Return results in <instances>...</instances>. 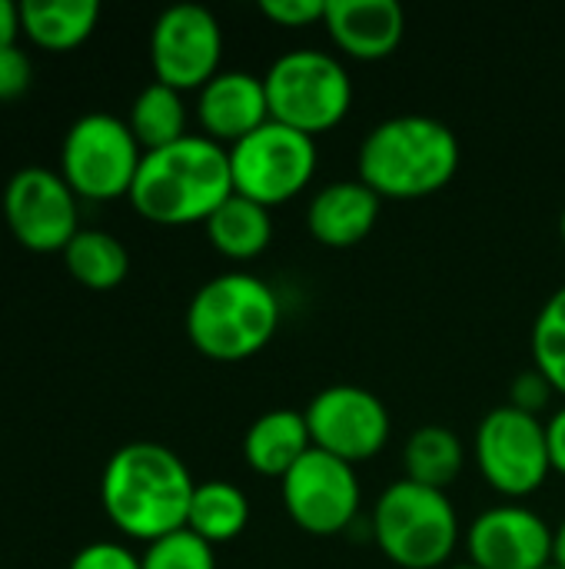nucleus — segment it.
I'll use <instances>...</instances> for the list:
<instances>
[{
	"label": "nucleus",
	"instance_id": "0eeeda50",
	"mask_svg": "<svg viewBox=\"0 0 565 569\" xmlns=\"http://www.w3.org/2000/svg\"><path fill=\"white\" fill-rule=\"evenodd\" d=\"M140 160L143 150L127 120L113 113H87L63 137L60 177L77 197L117 200L130 197Z\"/></svg>",
	"mask_w": 565,
	"mask_h": 569
},
{
	"label": "nucleus",
	"instance_id": "f8f14e48",
	"mask_svg": "<svg viewBox=\"0 0 565 569\" xmlns=\"http://www.w3.org/2000/svg\"><path fill=\"white\" fill-rule=\"evenodd\" d=\"M280 493L290 520L313 537L343 533L363 497L353 463H343L316 447L280 480Z\"/></svg>",
	"mask_w": 565,
	"mask_h": 569
},
{
	"label": "nucleus",
	"instance_id": "7c9ffc66",
	"mask_svg": "<svg viewBox=\"0 0 565 569\" xmlns=\"http://www.w3.org/2000/svg\"><path fill=\"white\" fill-rule=\"evenodd\" d=\"M546 440H549V460L553 470L565 473V407L546 423Z\"/></svg>",
	"mask_w": 565,
	"mask_h": 569
},
{
	"label": "nucleus",
	"instance_id": "423d86ee",
	"mask_svg": "<svg viewBox=\"0 0 565 569\" xmlns=\"http://www.w3.org/2000/svg\"><path fill=\"white\" fill-rule=\"evenodd\" d=\"M270 120H280L306 137L333 130L353 103L346 67L323 50H290L263 73Z\"/></svg>",
	"mask_w": 565,
	"mask_h": 569
},
{
	"label": "nucleus",
	"instance_id": "2f4dec72",
	"mask_svg": "<svg viewBox=\"0 0 565 569\" xmlns=\"http://www.w3.org/2000/svg\"><path fill=\"white\" fill-rule=\"evenodd\" d=\"M17 33H20V3L0 0V47L17 43Z\"/></svg>",
	"mask_w": 565,
	"mask_h": 569
},
{
	"label": "nucleus",
	"instance_id": "c85d7f7f",
	"mask_svg": "<svg viewBox=\"0 0 565 569\" xmlns=\"http://www.w3.org/2000/svg\"><path fill=\"white\" fill-rule=\"evenodd\" d=\"M67 569H143V567H140V557H133L127 547L100 540V543L83 547V550L70 560V567Z\"/></svg>",
	"mask_w": 565,
	"mask_h": 569
},
{
	"label": "nucleus",
	"instance_id": "393cba45",
	"mask_svg": "<svg viewBox=\"0 0 565 569\" xmlns=\"http://www.w3.org/2000/svg\"><path fill=\"white\" fill-rule=\"evenodd\" d=\"M536 370L565 397V287H559L539 310L533 327Z\"/></svg>",
	"mask_w": 565,
	"mask_h": 569
},
{
	"label": "nucleus",
	"instance_id": "9b49d317",
	"mask_svg": "<svg viewBox=\"0 0 565 569\" xmlns=\"http://www.w3.org/2000/svg\"><path fill=\"white\" fill-rule=\"evenodd\" d=\"M3 220L20 247L33 253H63L80 233L77 193L53 170H17L3 190Z\"/></svg>",
	"mask_w": 565,
	"mask_h": 569
},
{
	"label": "nucleus",
	"instance_id": "b1692460",
	"mask_svg": "<svg viewBox=\"0 0 565 569\" xmlns=\"http://www.w3.org/2000/svg\"><path fill=\"white\" fill-rule=\"evenodd\" d=\"M67 273L87 290H113L130 270L127 247L107 230H80L63 250Z\"/></svg>",
	"mask_w": 565,
	"mask_h": 569
},
{
	"label": "nucleus",
	"instance_id": "dca6fc26",
	"mask_svg": "<svg viewBox=\"0 0 565 569\" xmlns=\"http://www.w3.org/2000/svg\"><path fill=\"white\" fill-rule=\"evenodd\" d=\"M323 23L353 60H383L406 33V13L396 0H326Z\"/></svg>",
	"mask_w": 565,
	"mask_h": 569
},
{
	"label": "nucleus",
	"instance_id": "39448f33",
	"mask_svg": "<svg viewBox=\"0 0 565 569\" xmlns=\"http://www.w3.org/2000/svg\"><path fill=\"white\" fill-rule=\"evenodd\" d=\"M376 543L403 569L443 567L460 540V520L446 493L396 480L383 490L373 513Z\"/></svg>",
	"mask_w": 565,
	"mask_h": 569
},
{
	"label": "nucleus",
	"instance_id": "473e14b6",
	"mask_svg": "<svg viewBox=\"0 0 565 569\" xmlns=\"http://www.w3.org/2000/svg\"><path fill=\"white\" fill-rule=\"evenodd\" d=\"M553 563L559 569H565V520L563 527L556 530V550H553Z\"/></svg>",
	"mask_w": 565,
	"mask_h": 569
},
{
	"label": "nucleus",
	"instance_id": "f257e3e1",
	"mask_svg": "<svg viewBox=\"0 0 565 569\" xmlns=\"http://www.w3.org/2000/svg\"><path fill=\"white\" fill-rule=\"evenodd\" d=\"M193 477L186 463L163 443H127L120 447L100 480V500L110 523L143 543L170 537L186 527Z\"/></svg>",
	"mask_w": 565,
	"mask_h": 569
},
{
	"label": "nucleus",
	"instance_id": "bb28decb",
	"mask_svg": "<svg viewBox=\"0 0 565 569\" xmlns=\"http://www.w3.org/2000/svg\"><path fill=\"white\" fill-rule=\"evenodd\" d=\"M33 80V63L27 57V50H20L17 43L0 47V100H17L30 90Z\"/></svg>",
	"mask_w": 565,
	"mask_h": 569
},
{
	"label": "nucleus",
	"instance_id": "f704fd0d",
	"mask_svg": "<svg viewBox=\"0 0 565 569\" xmlns=\"http://www.w3.org/2000/svg\"><path fill=\"white\" fill-rule=\"evenodd\" d=\"M453 569H476L473 563H466V567H453Z\"/></svg>",
	"mask_w": 565,
	"mask_h": 569
},
{
	"label": "nucleus",
	"instance_id": "c756f323",
	"mask_svg": "<svg viewBox=\"0 0 565 569\" xmlns=\"http://www.w3.org/2000/svg\"><path fill=\"white\" fill-rule=\"evenodd\" d=\"M549 393H556L553 383H549L539 370H529V373H523V377L513 383V407L536 417V410H543V407L549 403Z\"/></svg>",
	"mask_w": 565,
	"mask_h": 569
},
{
	"label": "nucleus",
	"instance_id": "ddd939ff",
	"mask_svg": "<svg viewBox=\"0 0 565 569\" xmlns=\"http://www.w3.org/2000/svg\"><path fill=\"white\" fill-rule=\"evenodd\" d=\"M303 417L313 447L353 467L376 457L390 440V413L383 400L363 387H326L310 400Z\"/></svg>",
	"mask_w": 565,
	"mask_h": 569
},
{
	"label": "nucleus",
	"instance_id": "6ab92c4d",
	"mask_svg": "<svg viewBox=\"0 0 565 569\" xmlns=\"http://www.w3.org/2000/svg\"><path fill=\"white\" fill-rule=\"evenodd\" d=\"M100 20L97 0H23L20 30L43 50L80 47Z\"/></svg>",
	"mask_w": 565,
	"mask_h": 569
},
{
	"label": "nucleus",
	"instance_id": "a211bd4d",
	"mask_svg": "<svg viewBox=\"0 0 565 569\" xmlns=\"http://www.w3.org/2000/svg\"><path fill=\"white\" fill-rule=\"evenodd\" d=\"M310 450L313 437L300 410H270L256 417L243 437V457L260 477L283 480Z\"/></svg>",
	"mask_w": 565,
	"mask_h": 569
},
{
	"label": "nucleus",
	"instance_id": "4be33fe9",
	"mask_svg": "<svg viewBox=\"0 0 565 569\" xmlns=\"http://www.w3.org/2000/svg\"><path fill=\"white\" fill-rule=\"evenodd\" d=\"M250 523V500L246 493L230 483V480H206L196 483L190 513H186V530L206 540L210 547L236 540Z\"/></svg>",
	"mask_w": 565,
	"mask_h": 569
},
{
	"label": "nucleus",
	"instance_id": "9d476101",
	"mask_svg": "<svg viewBox=\"0 0 565 569\" xmlns=\"http://www.w3.org/2000/svg\"><path fill=\"white\" fill-rule=\"evenodd\" d=\"M223 30L200 3L167 7L150 33V63L160 83L173 90H203L220 73Z\"/></svg>",
	"mask_w": 565,
	"mask_h": 569
},
{
	"label": "nucleus",
	"instance_id": "2eb2a0df",
	"mask_svg": "<svg viewBox=\"0 0 565 569\" xmlns=\"http://www.w3.org/2000/svg\"><path fill=\"white\" fill-rule=\"evenodd\" d=\"M196 120L203 127V137L223 143H240L253 130H260L270 120V100L263 77H253L246 70H220L196 100Z\"/></svg>",
	"mask_w": 565,
	"mask_h": 569
},
{
	"label": "nucleus",
	"instance_id": "f3484780",
	"mask_svg": "<svg viewBox=\"0 0 565 569\" xmlns=\"http://www.w3.org/2000/svg\"><path fill=\"white\" fill-rule=\"evenodd\" d=\"M380 220V197L363 180H336L326 183L306 213V227L316 243L346 250L363 243Z\"/></svg>",
	"mask_w": 565,
	"mask_h": 569
},
{
	"label": "nucleus",
	"instance_id": "5701e85b",
	"mask_svg": "<svg viewBox=\"0 0 565 569\" xmlns=\"http://www.w3.org/2000/svg\"><path fill=\"white\" fill-rule=\"evenodd\" d=\"M127 127L133 130L137 143L143 153L150 150H163L176 140L186 137V107H183V93L153 80L147 83L137 100L130 103V117Z\"/></svg>",
	"mask_w": 565,
	"mask_h": 569
},
{
	"label": "nucleus",
	"instance_id": "c9c22d12",
	"mask_svg": "<svg viewBox=\"0 0 565 569\" xmlns=\"http://www.w3.org/2000/svg\"><path fill=\"white\" fill-rule=\"evenodd\" d=\"M543 569H559V567H556V563H549V567H543Z\"/></svg>",
	"mask_w": 565,
	"mask_h": 569
},
{
	"label": "nucleus",
	"instance_id": "7ed1b4c3",
	"mask_svg": "<svg viewBox=\"0 0 565 569\" xmlns=\"http://www.w3.org/2000/svg\"><path fill=\"white\" fill-rule=\"evenodd\" d=\"M460 170L456 133L426 113L376 123L360 143V180L383 200H420L440 193Z\"/></svg>",
	"mask_w": 565,
	"mask_h": 569
},
{
	"label": "nucleus",
	"instance_id": "4468645a",
	"mask_svg": "<svg viewBox=\"0 0 565 569\" xmlns=\"http://www.w3.org/2000/svg\"><path fill=\"white\" fill-rule=\"evenodd\" d=\"M476 569H543L553 563L556 533L526 507H493L466 533Z\"/></svg>",
	"mask_w": 565,
	"mask_h": 569
},
{
	"label": "nucleus",
	"instance_id": "1a4fd4ad",
	"mask_svg": "<svg viewBox=\"0 0 565 569\" xmlns=\"http://www.w3.org/2000/svg\"><path fill=\"white\" fill-rule=\"evenodd\" d=\"M476 463L493 490L506 497L536 493L553 470L546 427L513 403L490 410L476 430Z\"/></svg>",
	"mask_w": 565,
	"mask_h": 569
},
{
	"label": "nucleus",
	"instance_id": "f03ea898",
	"mask_svg": "<svg viewBox=\"0 0 565 569\" xmlns=\"http://www.w3.org/2000/svg\"><path fill=\"white\" fill-rule=\"evenodd\" d=\"M230 193V150L203 133H186L163 150L143 153L130 203L150 223L186 227L206 223Z\"/></svg>",
	"mask_w": 565,
	"mask_h": 569
},
{
	"label": "nucleus",
	"instance_id": "72a5a7b5",
	"mask_svg": "<svg viewBox=\"0 0 565 569\" xmlns=\"http://www.w3.org/2000/svg\"><path fill=\"white\" fill-rule=\"evenodd\" d=\"M559 230H563V240H565V213H563V220H559Z\"/></svg>",
	"mask_w": 565,
	"mask_h": 569
},
{
	"label": "nucleus",
	"instance_id": "cd10ccee",
	"mask_svg": "<svg viewBox=\"0 0 565 569\" xmlns=\"http://www.w3.org/2000/svg\"><path fill=\"white\" fill-rule=\"evenodd\" d=\"M260 13L280 27H310L326 17V0H260Z\"/></svg>",
	"mask_w": 565,
	"mask_h": 569
},
{
	"label": "nucleus",
	"instance_id": "20e7f679",
	"mask_svg": "<svg viewBox=\"0 0 565 569\" xmlns=\"http://www.w3.org/2000/svg\"><path fill=\"white\" fill-rule=\"evenodd\" d=\"M280 327V300L253 273H220L206 280L186 307L190 343L220 363L256 357Z\"/></svg>",
	"mask_w": 565,
	"mask_h": 569
},
{
	"label": "nucleus",
	"instance_id": "aec40b11",
	"mask_svg": "<svg viewBox=\"0 0 565 569\" xmlns=\"http://www.w3.org/2000/svg\"><path fill=\"white\" fill-rule=\"evenodd\" d=\"M203 227H206L213 250L223 253L226 260H253L273 240L270 207L246 200L240 193H230Z\"/></svg>",
	"mask_w": 565,
	"mask_h": 569
},
{
	"label": "nucleus",
	"instance_id": "a878e982",
	"mask_svg": "<svg viewBox=\"0 0 565 569\" xmlns=\"http://www.w3.org/2000/svg\"><path fill=\"white\" fill-rule=\"evenodd\" d=\"M143 569H216L213 547L190 533L186 527L147 543V553L140 557Z\"/></svg>",
	"mask_w": 565,
	"mask_h": 569
},
{
	"label": "nucleus",
	"instance_id": "6e6552de",
	"mask_svg": "<svg viewBox=\"0 0 565 569\" xmlns=\"http://www.w3.org/2000/svg\"><path fill=\"white\" fill-rule=\"evenodd\" d=\"M316 173V137H306L280 120H266L260 130L230 147L233 193L276 207L293 200Z\"/></svg>",
	"mask_w": 565,
	"mask_h": 569
},
{
	"label": "nucleus",
	"instance_id": "412c9836",
	"mask_svg": "<svg viewBox=\"0 0 565 569\" xmlns=\"http://www.w3.org/2000/svg\"><path fill=\"white\" fill-rule=\"evenodd\" d=\"M463 443L450 427L430 423L410 433L406 447H403V470L410 483L430 487L446 493V487L456 483V477L463 473Z\"/></svg>",
	"mask_w": 565,
	"mask_h": 569
}]
</instances>
